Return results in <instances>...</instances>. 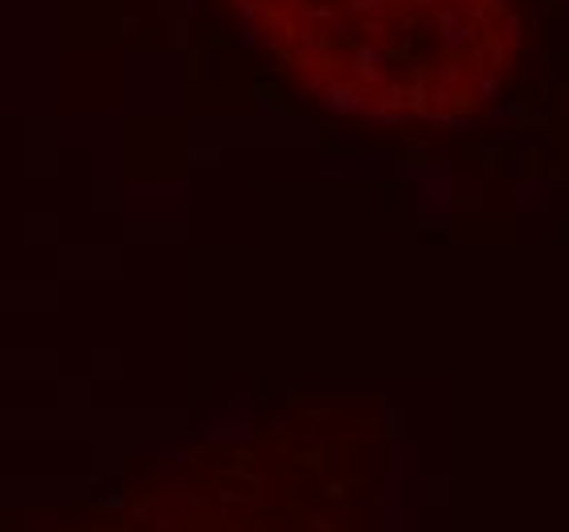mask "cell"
Wrapping results in <instances>:
<instances>
[{
    "mask_svg": "<svg viewBox=\"0 0 569 532\" xmlns=\"http://www.w3.org/2000/svg\"><path fill=\"white\" fill-rule=\"evenodd\" d=\"M311 91L377 116H463L517 53L505 0H233Z\"/></svg>",
    "mask_w": 569,
    "mask_h": 532,
    "instance_id": "obj_1",
    "label": "cell"
}]
</instances>
